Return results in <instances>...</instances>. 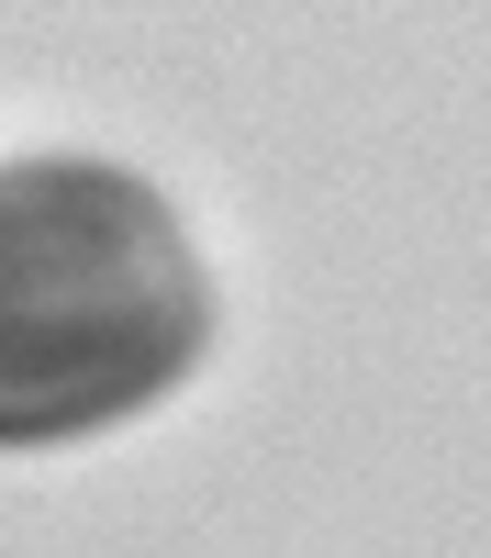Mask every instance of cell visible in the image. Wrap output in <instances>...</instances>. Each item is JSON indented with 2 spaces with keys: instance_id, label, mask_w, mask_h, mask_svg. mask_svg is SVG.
<instances>
[{
  "instance_id": "cell-1",
  "label": "cell",
  "mask_w": 491,
  "mask_h": 558,
  "mask_svg": "<svg viewBox=\"0 0 491 558\" xmlns=\"http://www.w3.org/2000/svg\"><path fill=\"white\" fill-rule=\"evenodd\" d=\"M201 357V257L123 168H0V447L89 436Z\"/></svg>"
}]
</instances>
